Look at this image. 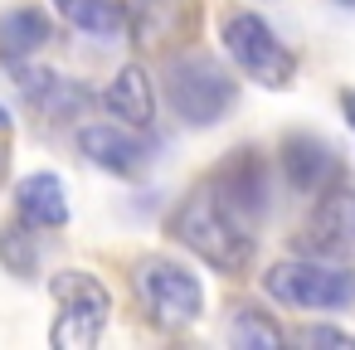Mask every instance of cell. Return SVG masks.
<instances>
[{
    "mask_svg": "<svg viewBox=\"0 0 355 350\" xmlns=\"http://www.w3.org/2000/svg\"><path fill=\"white\" fill-rule=\"evenodd\" d=\"M253 219L248 214H239L214 185H205V190H195L175 214H171V234L190 248V253H200L209 268H219V272H243L248 263H253Z\"/></svg>",
    "mask_w": 355,
    "mask_h": 350,
    "instance_id": "1",
    "label": "cell"
},
{
    "mask_svg": "<svg viewBox=\"0 0 355 350\" xmlns=\"http://www.w3.org/2000/svg\"><path fill=\"white\" fill-rule=\"evenodd\" d=\"M302 340H306V345H340V350H355V335L331 331V326H306V331H302Z\"/></svg>",
    "mask_w": 355,
    "mask_h": 350,
    "instance_id": "18",
    "label": "cell"
},
{
    "mask_svg": "<svg viewBox=\"0 0 355 350\" xmlns=\"http://www.w3.org/2000/svg\"><path fill=\"white\" fill-rule=\"evenodd\" d=\"M20 93H25L40 112H49V117H73V112L88 103V93H83L73 78H59V73H49V69H20Z\"/></svg>",
    "mask_w": 355,
    "mask_h": 350,
    "instance_id": "13",
    "label": "cell"
},
{
    "mask_svg": "<svg viewBox=\"0 0 355 350\" xmlns=\"http://www.w3.org/2000/svg\"><path fill=\"white\" fill-rule=\"evenodd\" d=\"M103 103H107V112H112L117 122H127V127H137V132H146V127L156 122V93H151V73H146L141 64H127V69L112 78V88L103 93Z\"/></svg>",
    "mask_w": 355,
    "mask_h": 350,
    "instance_id": "10",
    "label": "cell"
},
{
    "mask_svg": "<svg viewBox=\"0 0 355 350\" xmlns=\"http://www.w3.org/2000/svg\"><path fill=\"white\" fill-rule=\"evenodd\" d=\"M214 190H219L239 214H248V219H258V214L268 209V175H263V166H258L253 151H239V156L214 175Z\"/></svg>",
    "mask_w": 355,
    "mask_h": 350,
    "instance_id": "12",
    "label": "cell"
},
{
    "mask_svg": "<svg viewBox=\"0 0 355 350\" xmlns=\"http://www.w3.org/2000/svg\"><path fill=\"white\" fill-rule=\"evenodd\" d=\"M0 132H10V112L6 107H0Z\"/></svg>",
    "mask_w": 355,
    "mask_h": 350,
    "instance_id": "20",
    "label": "cell"
},
{
    "mask_svg": "<svg viewBox=\"0 0 355 350\" xmlns=\"http://www.w3.org/2000/svg\"><path fill=\"white\" fill-rule=\"evenodd\" d=\"M49 292L59 297V321L49 331V340L59 350H93L107 331V311H112V297L98 277L88 272H54Z\"/></svg>",
    "mask_w": 355,
    "mask_h": 350,
    "instance_id": "6",
    "label": "cell"
},
{
    "mask_svg": "<svg viewBox=\"0 0 355 350\" xmlns=\"http://www.w3.org/2000/svg\"><path fill=\"white\" fill-rule=\"evenodd\" d=\"M78 146L83 156L98 166V170H112V175H137L146 161H151V146L137 137V127H112V122H98V127H83L78 132Z\"/></svg>",
    "mask_w": 355,
    "mask_h": 350,
    "instance_id": "8",
    "label": "cell"
},
{
    "mask_svg": "<svg viewBox=\"0 0 355 350\" xmlns=\"http://www.w3.org/2000/svg\"><path fill=\"white\" fill-rule=\"evenodd\" d=\"M340 112H345V122L355 127V93H340Z\"/></svg>",
    "mask_w": 355,
    "mask_h": 350,
    "instance_id": "19",
    "label": "cell"
},
{
    "mask_svg": "<svg viewBox=\"0 0 355 350\" xmlns=\"http://www.w3.org/2000/svg\"><path fill=\"white\" fill-rule=\"evenodd\" d=\"M302 253H316V258H355V190L345 180L326 185L306 214V229H302Z\"/></svg>",
    "mask_w": 355,
    "mask_h": 350,
    "instance_id": "7",
    "label": "cell"
},
{
    "mask_svg": "<svg viewBox=\"0 0 355 350\" xmlns=\"http://www.w3.org/2000/svg\"><path fill=\"white\" fill-rule=\"evenodd\" d=\"M0 175H6V156H0Z\"/></svg>",
    "mask_w": 355,
    "mask_h": 350,
    "instance_id": "21",
    "label": "cell"
},
{
    "mask_svg": "<svg viewBox=\"0 0 355 350\" xmlns=\"http://www.w3.org/2000/svg\"><path fill=\"white\" fill-rule=\"evenodd\" d=\"M345 6H355V0H345Z\"/></svg>",
    "mask_w": 355,
    "mask_h": 350,
    "instance_id": "22",
    "label": "cell"
},
{
    "mask_svg": "<svg viewBox=\"0 0 355 350\" xmlns=\"http://www.w3.org/2000/svg\"><path fill=\"white\" fill-rule=\"evenodd\" d=\"M0 258H6V268L10 272H35V258H40V248H35V234H25V229H6L0 234Z\"/></svg>",
    "mask_w": 355,
    "mask_h": 350,
    "instance_id": "17",
    "label": "cell"
},
{
    "mask_svg": "<svg viewBox=\"0 0 355 350\" xmlns=\"http://www.w3.org/2000/svg\"><path fill=\"white\" fill-rule=\"evenodd\" d=\"M239 345H253V350H272V345H282V331L272 326V321H263V316H253L248 306H239V316H234V331H229Z\"/></svg>",
    "mask_w": 355,
    "mask_h": 350,
    "instance_id": "16",
    "label": "cell"
},
{
    "mask_svg": "<svg viewBox=\"0 0 355 350\" xmlns=\"http://www.w3.org/2000/svg\"><path fill=\"white\" fill-rule=\"evenodd\" d=\"M268 297L282 306H302V311H345L355 306V272L336 258H287L277 268H268L263 277Z\"/></svg>",
    "mask_w": 355,
    "mask_h": 350,
    "instance_id": "3",
    "label": "cell"
},
{
    "mask_svg": "<svg viewBox=\"0 0 355 350\" xmlns=\"http://www.w3.org/2000/svg\"><path fill=\"white\" fill-rule=\"evenodd\" d=\"M15 209H20V219L35 224V229H64V224H69L64 180H59L54 170H35V175H25L20 190H15Z\"/></svg>",
    "mask_w": 355,
    "mask_h": 350,
    "instance_id": "11",
    "label": "cell"
},
{
    "mask_svg": "<svg viewBox=\"0 0 355 350\" xmlns=\"http://www.w3.org/2000/svg\"><path fill=\"white\" fill-rule=\"evenodd\" d=\"M49 35H54V30H49V15L35 10V6H20V10H6V15H0V54H6L10 64L40 54V49L49 44Z\"/></svg>",
    "mask_w": 355,
    "mask_h": 350,
    "instance_id": "14",
    "label": "cell"
},
{
    "mask_svg": "<svg viewBox=\"0 0 355 350\" xmlns=\"http://www.w3.org/2000/svg\"><path fill=\"white\" fill-rule=\"evenodd\" d=\"M132 292L146 311L151 326L161 331H175V326H190L200 311H205V292H200V277L171 258H141L132 268Z\"/></svg>",
    "mask_w": 355,
    "mask_h": 350,
    "instance_id": "4",
    "label": "cell"
},
{
    "mask_svg": "<svg viewBox=\"0 0 355 350\" xmlns=\"http://www.w3.org/2000/svg\"><path fill=\"white\" fill-rule=\"evenodd\" d=\"M59 6V15L73 25V30H83V35H98V40H107V35H117L127 20H122V0H54Z\"/></svg>",
    "mask_w": 355,
    "mask_h": 350,
    "instance_id": "15",
    "label": "cell"
},
{
    "mask_svg": "<svg viewBox=\"0 0 355 350\" xmlns=\"http://www.w3.org/2000/svg\"><path fill=\"white\" fill-rule=\"evenodd\" d=\"M282 170H287V180H292L297 190H306V195H321L326 185L345 180L340 156H336L321 137H311V132H292V137L282 141Z\"/></svg>",
    "mask_w": 355,
    "mask_h": 350,
    "instance_id": "9",
    "label": "cell"
},
{
    "mask_svg": "<svg viewBox=\"0 0 355 350\" xmlns=\"http://www.w3.org/2000/svg\"><path fill=\"white\" fill-rule=\"evenodd\" d=\"M224 49L239 64V73H248L263 88H287L297 78V54L277 40V30L253 15V10H234L224 15Z\"/></svg>",
    "mask_w": 355,
    "mask_h": 350,
    "instance_id": "5",
    "label": "cell"
},
{
    "mask_svg": "<svg viewBox=\"0 0 355 350\" xmlns=\"http://www.w3.org/2000/svg\"><path fill=\"white\" fill-rule=\"evenodd\" d=\"M166 98H171L180 122L214 127L234 107V78H229V69L219 59L190 49V54H175L166 64Z\"/></svg>",
    "mask_w": 355,
    "mask_h": 350,
    "instance_id": "2",
    "label": "cell"
}]
</instances>
